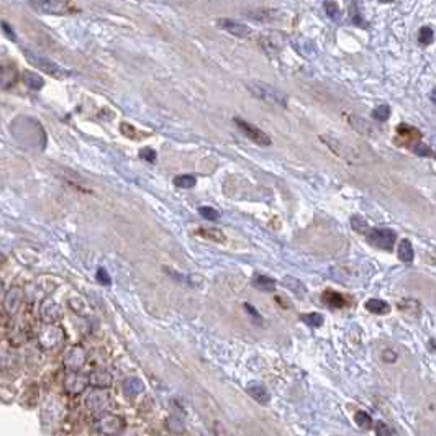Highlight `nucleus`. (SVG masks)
I'll use <instances>...</instances> for the list:
<instances>
[{
    "label": "nucleus",
    "mask_w": 436,
    "mask_h": 436,
    "mask_svg": "<svg viewBox=\"0 0 436 436\" xmlns=\"http://www.w3.org/2000/svg\"><path fill=\"white\" fill-rule=\"evenodd\" d=\"M218 27H220L222 30L228 31V33L238 36V38H248V36H251V33H253L248 25L230 20V18H220V20H218Z\"/></svg>",
    "instance_id": "6"
},
{
    "label": "nucleus",
    "mask_w": 436,
    "mask_h": 436,
    "mask_svg": "<svg viewBox=\"0 0 436 436\" xmlns=\"http://www.w3.org/2000/svg\"><path fill=\"white\" fill-rule=\"evenodd\" d=\"M302 321H305L311 328H320L323 325V316L320 313H303Z\"/></svg>",
    "instance_id": "25"
},
{
    "label": "nucleus",
    "mask_w": 436,
    "mask_h": 436,
    "mask_svg": "<svg viewBox=\"0 0 436 436\" xmlns=\"http://www.w3.org/2000/svg\"><path fill=\"white\" fill-rule=\"evenodd\" d=\"M253 285L263 292H272L276 290V280L269 276H263V274H254Z\"/></svg>",
    "instance_id": "13"
},
{
    "label": "nucleus",
    "mask_w": 436,
    "mask_h": 436,
    "mask_svg": "<svg viewBox=\"0 0 436 436\" xmlns=\"http://www.w3.org/2000/svg\"><path fill=\"white\" fill-rule=\"evenodd\" d=\"M198 211H200V215L203 218H207V220H211V222L216 220V218L220 216V213H218L213 207H200V208H198Z\"/></svg>",
    "instance_id": "34"
},
{
    "label": "nucleus",
    "mask_w": 436,
    "mask_h": 436,
    "mask_svg": "<svg viewBox=\"0 0 436 436\" xmlns=\"http://www.w3.org/2000/svg\"><path fill=\"white\" fill-rule=\"evenodd\" d=\"M198 233H200V236H203V238H208V240H211V241H218V243L225 241V235H223L220 230H215V228H202Z\"/></svg>",
    "instance_id": "21"
},
{
    "label": "nucleus",
    "mask_w": 436,
    "mask_h": 436,
    "mask_svg": "<svg viewBox=\"0 0 436 436\" xmlns=\"http://www.w3.org/2000/svg\"><path fill=\"white\" fill-rule=\"evenodd\" d=\"M382 359H384V361H387V363H394V361L397 359V354H395L394 351H392V350H387V351H384Z\"/></svg>",
    "instance_id": "38"
},
{
    "label": "nucleus",
    "mask_w": 436,
    "mask_h": 436,
    "mask_svg": "<svg viewBox=\"0 0 436 436\" xmlns=\"http://www.w3.org/2000/svg\"><path fill=\"white\" fill-rule=\"evenodd\" d=\"M25 56H27L30 62H33V64L38 66L40 69H43V71L48 72V74H51V76H54V77H59V79H61V77L69 76V72H67L66 69H62V67L56 64V62L49 61V59H46V58H43V56H36V54H33L31 51H25Z\"/></svg>",
    "instance_id": "5"
},
{
    "label": "nucleus",
    "mask_w": 436,
    "mask_h": 436,
    "mask_svg": "<svg viewBox=\"0 0 436 436\" xmlns=\"http://www.w3.org/2000/svg\"><path fill=\"white\" fill-rule=\"evenodd\" d=\"M413 153L416 156H420V158H433L434 156L433 149L428 145H425V143H416V145L413 146Z\"/></svg>",
    "instance_id": "28"
},
{
    "label": "nucleus",
    "mask_w": 436,
    "mask_h": 436,
    "mask_svg": "<svg viewBox=\"0 0 436 436\" xmlns=\"http://www.w3.org/2000/svg\"><path fill=\"white\" fill-rule=\"evenodd\" d=\"M366 308L376 315H385L390 311V305L387 302L381 300V298H369V300L366 302Z\"/></svg>",
    "instance_id": "17"
},
{
    "label": "nucleus",
    "mask_w": 436,
    "mask_h": 436,
    "mask_svg": "<svg viewBox=\"0 0 436 436\" xmlns=\"http://www.w3.org/2000/svg\"><path fill=\"white\" fill-rule=\"evenodd\" d=\"M350 123L353 125L354 130H358L359 133L363 135H372L376 130H374V127H371L369 122L363 120V118H358V117H350Z\"/></svg>",
    "instance_id": "18"
},
{
    "label": "nucleus",
    "mask_w": 436,
    "mask_h": 436,
    "mask_svg": "<svg viewBox=\"0 0 436 436\" xmlns=\"http://www.w3.org/2000/svg\"><path fill=\"white\" fill-rule=\"evenodd\" d=\"M351 227H353L354 232L363 233V235H366L367 232H369V225H367V222L364 220L363 216H359V215H354V216L351 218Z\"/></svg>",
    "instance_id": "24"
},
{
    "label": "nucleus",
    "mask_w": 436,
    "mask_h": 436,
    "mask_svg": "<svg viewBox=\"0 0 436 436\" xmlns=\"http://www.w3.org/2000/svg\"><path fill=\"white\" fill-rule=\"evenodd\" d=\"M122 428H123V421L122 418H118V416L110 415L100 420V431L105 434H115L120 431Z\"/></svg>",
    "instance_id": "10"
},
{
    "label": "nucleus",
    "mask_w": 436,
    "mask_h": 436,
    "mask_svg": "<svg viewBox=\"0 0 436 436\" xmlns=\"http://www.w3.org/2000/svg\"><path fill=\"white\" fill-rule=\"evenodd\" d=\"M166 428L169 429V431H171L172 434L184 433V429H185L184 423L180 421L179 418H176V416H171V418H167V421H166Z\"/></svg>",
    "instance_id": "26"
},
{
    "label": "nucleus",
    "mask_w": 436,
    "mask_h": 436,
    "mask_svg": "<svg viewBox=\"0 0 436 436\" xmlns=\"http://www.w3.org/2000/svg\"><path fill=\"white\" fill-rule=\"evenodd\" d=\"M97 279H98V282H102L103 285H108V284H110V276H108L105 269H98V271H97Z\"/></svg>",
    "instance_id": "37"
},
{
    "label": "nucleus",
    "mask_w": 436,
    "mask_h": 436,
    "mask_svg": "<svg viewBox=\"0 0 436 436\" xmlns=\"http://www.w3.org/2000/svg\"><path fill=\"white\" fill-rule=\"evenodd\" d=\"M397 256L398 259L402 261V263L405 264H410L413 261V246H412V241L403 238L400 240V243H398V249H397Z\"/></svg>",
    "instance_id": "12"
},
{
    "label": "nucleus",
    "mask_w": 436,
    "mask_h": 436,
    "mask_svg": "<svg viewBox=\"0 0 436 436\" xmlns=\"http://www.w3.org/2000/svg\"><path fill=\"white\" fill-rule=\"evenodd\" d=\"M246 392L254 398V400L259 402L261 405L269 403V392H267V389L264 387L263 384H259V382H249L248 387H246Z\"/></svg>",
    "instance_id": "9"
},
{
    "label": "nucleus",
    "mask_w": 436,
    "mask_h": 436,
    "mask_svg": "<svg viewBox=\"0 0 436 436\" xmlns=\"http://www.w3.org/2000/svg\"><path fill=\"white\" fill-rule=\"evenodd\" d=\"M38 9L41 10H46L49 12V14H64V12L67 10V5L66 4H56V2H49V4H38L36 5Z\"/></svg>",
    "instance_id": "23"
},
{
    "label": "nucleus",
    "mask_w": 436,
    "mask_h": 436,
    "mask_svg": "<svg viewBox=\"0 0 436 436\" xmlns=\"http://www.w3.org/2000/svg\"><path fill=\"white\" fill-rule=\"evenodd\" d=\"M290 45L298 54L303 56V58L311 59L316 56V46L313 45V41L308 40V38H303V36H294V38L290 40Z\"/></svg>",
    "instance_id": "7"
},
{
    "label": "nucleus",
    "mask_w": 436,
    "mask_h": 436,
    "mask_svg": "<svg viewBox=\"0 0 436 436\" xmlns=\"http://www.w3.org/2000/svg\"><path fill=\"white\" fill-rule=\"evenodd\" d=\"M433 40H434V33L431 27H423L418 31V41L421 45H429V43H433Z\"/></svg>",
    "instance_id": "27"
},
{
    "label": "nucleus",
    "mask_w": 436,
    "mask_h": 436,
    "mask_svg": "<svg viewBox=\"0 0 436 436\" xmlns=\"http://www.w3.org/2000/svg\"><path fill=\"white\" fill-rule=\"evenodd\" d=\"M354 420H356V423H358L361 428H369V426H372V418L369 416V413L363 412V410H359V412L354 415Z\"/></svg>",
    "instance_id": "30"
},
{
    "label": "nucleus",
    "mask_w": 436,
    "mask_h": 436,
    "mask_svg": "<svg viewBox=\"0 0 436 436\" xmlns=\"http://www.w3.org/2000/svg\"><path fill=\"white\" fill-rule=\"evenodd\" d=\"M374 431H376V436H394V431L384 421H377L374 425Z\"/></svg>",
    "instance_id": "33"
},
{
    "label": "nucleus",
    "mask_w": 436,
    "mask_h": 436,
    "mask_svg": "<svg viewBox=\"0 0 436 436\" xmlns=\"http://www.w3.org/2000/svg\"><path fill=\"white\" fill-rule=\"evenodd\" d=\"M413 307H421V305L418 303V300H413V298H407V300H402V303L398 305V308H400L402 311H405L407 315H412L413 313Z\"/></svg>",
    "instance_id": "31"
},
{
    "label": "nucleus",
    "mask_w": 436,
    "mask_h": 436,
    "mask_svg": "<svg viewBox=\"0 0 436 436\" xmlns=\"http://www.w3.org/2000/svg\"><path fill=\"white\" fill-rule=\"evenodd\" d=\"M174 184L180 187V189H192V187L197 184V179L194 176L185 174V176H177L176 179H174Z\"/></svg>",
    "instance_id": "22"
},
{
    "label": "nucleus",
    "mask_w": 436,
    "mask_h": 436,
    "mask_svg": "<svg viewBox=\"0 0 436 436\" xmlns=\"http://www.w3.org/2000/svg\"><path fill=\"white\" fill-rule=\"evenodd\" d=\"M233 122H235L236 127L241 130V133L246 135L254 145H259V146H269L271 145V138L264 132H261L258 127L248 123L246 120H243V118H240V117H235Z\"/></svg>",
    "instance_id": "3"
},
{
    "label": "nucleus",
    "mask_w": 436,
    "mask_h": 436,
    "mask_svg": "<svg viewBox=\"0 0 436 436\" xmlns=\"http://www.w3.org/2000/svg\"><path fill=\"white\" fill-rule=\"evenodd\" d=\"M122 389L125 392V395L136 397V395H140V394L145 392V384H143V381L140 377H130V379H127V381L123 382Z\"/></svg>",
    "instance_id": "11"
},
{
    "label": "nucleus",
    "mask_w": 436,
    "mask_h": 436,
    "mask_svg": "<svg viewBox=\"0 0 436 436\" xmlns=\"http://www.w3.org/2000/svg\"><path fill=\"white\" fill-rule=\"evenodd\" d=\"M92 382L93 385H98V387H108L112 384V376L105 371H97L92 374Z\"/></svg>",
    "instance_id": "19"
},
{
    "label": "nucleus",
    "mask_w": 436,
    "mask_h": 436,
    "mask_svg": "<svg viewBox=\"0 0 436 436\" xmlns=\"http://www.w3.org/2000/svg\"><path fill=\"white\" fill-rule=\"evenodd\" d=\"M323 7H325V12L328 14L330 18H333V20H336V22L341 18V12H340V7L336 2H325L323 4Z\"/></svg>",
    "instance_id": "29"
},
{
    "label": "nucleus",
    "mask_w": 436,
    "mask_h": 436,
    "mask_svg": "<svg viewBox=\"0 0 436 436\" xmlns=\"http://www.w3.org/2000/svg\"><path fill=\"white\" fill-rule=\"evenodd\" d=\"M285 43H287L285 33H280V31H276V30L264 31V33L259 36V45L263 46L266 53H279L280 49L285 46Z\"/></svg>",
    "instance_id": "4"
},
{
    "label": "nucleus",
    "mask_w": 436,
    "mask_h": 436,
    "mask_svg": "<svg viewBox=\"0 0 436 436\" xmlns=\"http://www.w3.org/2000/svg\"><path fill=\"white\" fill-rule=\"evenodd\" d=\"M366 236L371 245H374L379 249H385V251L394 248L397 241V233L392 232L389 228H372L366 233Z\"/></svg>",
    "instance_id": "2"
},
{
    "label": "nucleus",
    "mask_w": 436,
    "mask_h": 436,
    "mask_svg": "<svg viewBox=\"0 0 436 436\" xmlns=\"http://www.w3.org/2000/svg\"><path fill=\"white\" fill-rule=\"evenodd\" d=\"M321 140L326 143L330 149H333V151L340 156V158L343 159H351V158H356V154H354V151L346 145H343V143L340 140L336 138H330V136H321Z\"/></svg>",
    "instance_id": "8"
},
{
    "label": "nucleus",
    "mask_w": 436,
    "mask_h": 436,
    "mask_svg": "<svg viewBox=\"0 0 436 436\" xmlns=\"http://www.w3.org/2000/svg\"><path fill=\"white\" fill-rule=\"evenodd\" d=\"M323 302L330 307L333 308H341L346 305V298L343 297L340 292H335V290H325L323 292Z\"/></svg>",
    "instance_id": "16"
},
{
    "label": "nucleus",
    "mask_w": 436,
    "mask_h": 436,
    "mask_svg": "<svg viewBox=\"0 0 436 436\" xmlns=\"http://www.w3.org/2000/svg\"><path fill=\"white\" fill-rule=\"evenodd\" d=\"M245 308L249 311V313H251V316H254V318L261 321V316H259V313H258V310H256V308H253V307H251V305H249V303H246V305H245Z\"/></svg>",
    "instance_id": "39"
},
{
    "label": "nucleus",
    "mask_w": 436,
    "mask_h": 436,
    "mask_svg": "<svg viewBox=\"0 0 436 436\" xmlns=\"http://www.w3.org/2000/svg\"><path fill=\"white\" fill-rule=\"evenodd\" d=\"M246 85L249 92H251L254 97L261 98V100L272 103V105H279V107H284V108L287 107V102H289L287 95H285L282 90L276 89L274 85L259 82V80H249Z\"/></svg>",
    "instance_id": "1"
},
{
    "label": "nucleus",
    "mask_w": 436,
    "mask_h": 436,
    "mask_svg": "<svg viewBox=\"0 0 436 436\" xmlns=\"http://www.w3.org/2000/svg\"><path fill=\"white\" fill-rule=\"evenodd\" d=\"M282 285H284L285 289H289L290 292H294V294L298 295V297H303L305 294H307V287H305V285L300 282V280L294 279L292 276H285V277L282 279Z\"/></svg>",
    "instance_id": "15"
},
{
    "label": "nucleus",
    "mask_w": 436,
    "mask_h": 436,
    "mask_svg": "<svg viewBox=\"0 0 436 436\" xmlns=\"http://www.w3.org/2000/svg\"><path fill=\"white\" fill-rule=\"evenodd\" d=\"M140 158L143 159V161H146V163H154L156 161V158H158V154H156V151L153 148H149V146H145L140 151Z\"/></svg>",
    "instance_id": "32"
},
{
    "label": "nucleus",
    "mask_w": 436,
    "mask_h": 436,
    "mask_svg": "<svg viewBox=\"0 0 436 436\" xmlns=\"http://www.w3.org/2000/svg\"><path fill=\"white\" fill-rule=\"evenodd\" d=\"M248 17L259 22H272L279 18V12L272 9H254L251 14H248Z\"/></svg>",
    "instance_id": "14"
},
{
    "label": "nucleus",
    "mask_w": 436,
    "mask_h": 436,
    "mask_svg": "<svg viewBox=\"0 0 436 436\" xmlns=\"http://www.w3.org/2000/svg\"><path fill=\"white\" fill-rule=\"evenodd\" d=\"M122 133L130 136V138H133V140H140V138H143V136H146V135H140L138 130H135L133 127H130V125H127V123L122 125Z\"/></svg>",
    "instance_id": "35"
},
{
    "label": "nucleus",
    "mask_w": 436,
    "mask_h": 436,
    "mask_svg": "<svg viewBox=\"0 0 436 436\" xmlns=\"http://www.w3.org/2000/svg\"><path fill=\"white\" fill-rule=\"evenodd\" d=\"M213 431H215V436H232L230 434V431L228 429L223 426V423L222 421H215V425H213Z\"/></svg>",
    "instance_id": "36"
},
{
    "label": "nucleus",
    "mask_w": 436,
    "mask_h": 436,
    "mask_svg": "<svg viewBox=\"0 0 436 436\" xmlns=\"http://www.w3.org/2000/svg\"><path fill=\"white\" fill-rule=\"evenodd\" d=\"M390 117V107L387 103H382L379 105V107H376L372 110V118L377 122H387Z\"/></svg>",
    "instance_id": "20"
}]
</instances>
